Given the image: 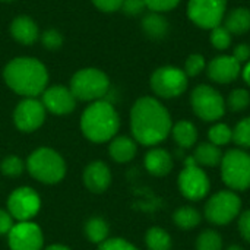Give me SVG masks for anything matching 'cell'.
<instances>
[{"instance_id": "6da1fadb", "label": "cell", "mask_w": 250, "mask_h": 250, "mask_svg": "<svg viewBox=\"0 0 250 250\" xmlns=\"http://www.w3.org/2000/svg\"><path fill=\"white\" fill-rule=\"evenodd\" d=\"M171 127V116L157 98L142 97L136 100L130 110V129L138 144L154 146L170 135Z\"/></svg>"}, {"instance_id": "7a4b0ae2", "label": "cell", "mask_w": 250, "mask_h": 250, "mask_svg": "<svg viewBox=\"0 0 250 250\" xmlns=\"http://www.w3.org/2000/svg\"><path fill=\"white\" fill-rule=\"evenodd\" d=\"M3 78L13 92L25 98H37L45 91L48 83L47 67L34 57L10 60L3 70Z\"/></svg>"}, {"instance_id": "3957f363", "label": "cell", "mask_w": 250, "mask_h": 250, "mask_svg": "<svg viewBox=\"0 0 250 250\" xmlns=\"http://www.w3.org/2000/svg\"><path fill=\"white\" fill-rule=\"evenodd\" d=\"M120 127V117L110 101L98 100L91 103L81 116V130L94 144L111 141Z\"/></svg>"}, {"instance_id": "277c9868", "label": "cell", "mask_w": 250, "mask_h": 250, "mask_svg": "<svg viewBox=\"0 0 250 250\" xmlns=\"http://www.w3.org/2000/svg\"><path fill=\"white\" fill-rule=\"evenodd\" d=\"M29 174L44 185L60 183L66 176V163L63 157L51 148H38L32 151L25 164Z\"/></svg>"}, {"instance_id": "5b68a950", "label": "cell", "mask_w": 250, "mask_h": 250, "mask_svg": "<svg viewBox=\"0 0 250 250\" xmlns=\"http://www.w3.org/2000/svg\"><path fill=\"white\" fill-rule=\"evenodd\" d=\"M70 91L76 100L98 101L110 91L108 76L97 67H85L78 70L70 79Z\"/></svg>"}, {"instance_id": "8992f818", "label": "cell", "mask_w": 250, "mask_h": 250, "mask_svg": "<svg viewBox=\"0 0 250 250\" xmlns=\"http://www.w3.org/2000/svg\"><path fill=\"white\" fill-rule=\"evenodd\" d=\"M223 182L231 190H246L250 188V154L243 149H230L221 160Z\"/></svg>"}, {"instance_id": "52a82bcc", "label": "cell", "mask_w": 250, "mask_h": 250, "mask_svg": "<svg viewBox=\"0 0 250 250\" xmlns=\"http://www.w3.org/2000/svg\"><path fill=\"white\" fill-rule=\"evenodd\" d=\"M193 113L204 122H217L226 113V100L211 85H198L190 94Z\"/></svg>"}, {"instance_id": "ba28073f", "label": "cell", "mask_w": 250, "mask_h": 250, "mask_svg": "<svg viewBox=\"0 0 250 250\" xmlns=\"http://www.w3.org/2000/svg\"><path fill=\"white\" fill-rule=\"evenodd\" d=\"M151 89L160 98H176L188 89V75L177 66H161L151 75Z\"/></svg>"}, {"instance_id": "9c48e42d", "label": "cell", "mask_w": 250, "mask_h": 250, "mask_svg": "<svg viewBox=\"0 0 250 250\" xmlns=\"http://www.w3.org/2000/svg\"><path fill=\"white\" fill-rule=\"evenodd\" d=\"M242 209L240 198L231 190H220L205 205V218L214 226L231 223Z\"/></svg>"}, {"instance_id": "30bf717a", "label": "cell", "mask_w": 250, "mask_h": 250, "mask_svg": "<svg viewBox=\"0 0 250 250\" xmlns=\"http://www.w3.org/2000/svg\"><path fill=\"white\" fill-rule=\"evenodd\" d=\"M179 189L189 201L204 199L211 189L208 174L196 164L193 157L185 158V168L179 174Z\"/></svg>"}, {"instance_id": "8fae6325", "label": "cell", "mask_w": 250, "mask_h": 250, "mask_svg": "<svg viewBox=\"0 0 250 250\" xmlns=\"http://www.w3.org/2000/svg\"><path fill=\"white\" fill-rule=\"evenodd\" d=\"M227 0H189L188 16L199 28L212 29L226 18Z\"/></svg>"}, {"instance_id": "7c38bea8", "label": "cell", "mask_w": 250, "mask_h": 250, "mask_svg": "<svg viewBox=\"0 0 250 250\" xmlns=\"http://www.w3.org/2000/svg\"><path fill=\"white\" fill-rule=\"evenodd\" d=\"M41 209L40 195L28 186L15 189L7 198V211L15 221H31Z\"/></svg>"}, {"instance_id": "4fadbf2b", "label": "cell", "mask_w": 250, "mask_h": 250, "mask_svg": "<svg viewBox=\"0 0 250 250\" xmlns=\"http://www.w3.org/2000/svg\"><path fill=\"white\" fill-rule=\"evenodd\" d=\"M7 245L10 250H42L44 236L38 224L32 221L15 223L7 234Z\"/></svg>"}, {"instance_id": "5bb4252c", "label": "cell", "mask_w": 250, "mask_h": 250, "mask_svg": "<svg viewBox=\"0 0 250 250\" xmlns=\"http://www.w3.org/2000/svg\"><path fill=\"white\" fill-rule=\"evenodd\" d=\"M45 107L41 100L37 98H23L13 111L15 126L25 133L40 129L45 120Z\"/></svg>"}, {"instance_id": "9a60e30c", "label": "cell", "mask_w": 250, "mask_h": 250, "mask_svg": "<svg viewBox=\"0 0 250 250\" xmlns=\"http://www.w3.org/2000/svg\"><path fill=\"white\" fill-rule=\"evenodd\" d=\"M76 98L70 88L63 85H54L50 88H45V91L41 94V103L45 107L47 111L56 114V116H64L72 113L76 108Z\"/></svg>"}, {"instance_id": "2e32d148", "label": "cell", "mask_w": 250, "mask_h": 250, "mask_svg": "<svg viewBox=\"0 0 250 250\" xmlns=\"http://www.w3.org/2000/svg\"><path fill=\"white\" fill-rule=\"evenodd\" d=\"M208 76L217 83H230L242 73V64L233 56H217L208 64Z\"/></svg>"}, {"instance_id": "e0dca14e", "label": "cell", "mask_w": 250, "mask_h": 250, "mask_svg": "<svg viewBox=\"0 0 250 250\" xmlns=\"http://www.w3.org/2000/svg\"><path fill=\"white\" fill-rule=\"evenodd\" d=\"M85 188L95 195L104 193L111 185V171L108 166L103 161L89 163L82 174Z\"/></svg>"}, {"instance_id": "ac0fdd59", "label": "cell", "mask_w": 250, "mask_h": 250, "mask_svg": "<svg viewBox=\"0 0 250 250\" xmlns=\"http://www.w3.org/2000/svg\"><path fill=\"white\" fill-rule=\"evenodd\" d=\"M144 164L149 174L164 177L173 170V157L163 148H152L146 152Z\"/></svg>"}, {"instance_id": "d6986e66", "label": "cell", "mask_w": 250, "mask_h": 250, "mask_svg": "<svg viewBox=\"0 0 250 250\" xmlns=\"http://www.w3.org/2000/svg\"><path fill=\"white\" fill-rule=\"evenodd\" d=\"M38 26L29 16H18L10 23V35L23 45H31L38 38Z\"/></svg>"}, {"instance_id": "ffe728a7", "label": "cell", "mask_w": 250, "mask_h": 250, "mask_svg": "<svg viewBox=\"0 0 250 250\" xmlns=\"http://www.w3.org/2000/svg\"><path fill=\"white\" fill-rule=\"evenodd\" d=\"M138 142L129 136H114L108 145L110 157L120 164L129 163L135 158L138 152Z\"/></svg>"}, {"instance_id": "44dd1931", "label": "cell", "mask_w": 250, "mask_h": 250, "mask_svg": "<svg viewBox=\"0 0 250 250\" xmlns=\"http://www.w3.org/2000/svg\"><path fill=\"white\" fill-rule=\"evenodd\" d=\"M171 135L174 142L182 149L192 148L198 141V129L196 126L189 120H180L171 127Z\"/></svg>"}, {"instance_id": "7402d4cb", "label": "cell", "mask_w": 250, "mask_h": 250, "mask_svg": "<svg viewBox=\"0 0 250 250\" xmlns=\"http://www.w3.org/2000/svg\"><path fill=\"white\" fill-rule=\"evenodd\" d=\"M224 26L231 35H242L250 31V10L248 7H236L224 18Z\"/></svg>"}, {"instance_id": "603a6c76", "label": "cell", "mask_w": 250, "mask_h": 250, "mask_svg": "<svg viewBox=\"0 0 250 250\" xmlns=\"http://www.w3.org/2000/svg\"><path fill=\"white\" fill-rule=\"evenodd\" d=\"M142 29H144V32L149 38L161 40L168 32V22H167V19L161 13L151 12V13L144 16V19H142Z\"/></svg>"}, {"instance_id": "cb8c5ba5", "label": "cell", "mask_w": 250, "mask_h": 250, "mask_svg": "<svg viewBox=\"0 0 250 250\" xmlns=\"http://www.w3.org/2000/svg\"><path fill=\"white\" fill-rule=\"evenodd\" d=\"M196 161L198 166H204V167H215L218 164H221L223 160V152L220 149V146L211 144V142H204L199 144L195 149V154L192 155Z\"/></svg>"}, {"instance_id": "d4e9b609", "label": "cell", "mask_w": 250, "mask_h": 250, "mask_svg": "<svg viewBox=\"0 0 250 250\" xmlns=\"http://www.w3.org/2000/svg\"><path fill=\"white\" fill-rule=\"evenodd\" d=\"M83 231H85V236H86L88 242L95 243V245L100 246L101 243H104L108 239L110 227H108L105 220H103L100 217H92L85 223Z\"/></svg>"}, {"instance_id": "484cf974", "label": "cell", "mask_w": 250, "mask_h": 250, "mask_svg": "<svg viewBox=\"0 0 250 250\" xmlns=\"http://www.w3.org/2000/svg\"><path fill=\"white\" fill-rule=\"evenodd\" d=\"M173 221L182 230H192L201 224L202 215L193 207H182L173 214Z\"/></svg>"}, {"instance_id": "4316f807", "label": "cell", "mask_w": 250, "mask_h": 250, "mask_svg": "<svg viewBox=\"0 0 250 250\" xmlns=\"http://www.w3.org/2000/svg\"><path fill=\"white\" fill-rule=\"evenodd\" d=\"M145 245L148 250H171L173 242L164 229L151 227L145 234Z\"/></svg>"}, {"instance_id": "83f0119b", "label": "cell", "mask_w": 250, "mask_h": 250, "mask_svg": "<svg viewBox=\"0 0 250 250\" xmlns=\"http://www.w3.org/2000/svg\"><path fill=\"white\" fill-rule=\"evenodd\" d=\"M196 250H223V237L215 230H205L196 239Z\"/></svg>"}, {"instance_id": "f1b7e54d", "label": "cell", "mask_w": 250, "mask_h": 250, "mask_svg": "<svg viewBox=\"0 0 250 250\" xmlns=\"http://www.w3.org/2000/svg\"><path fill=\"white\" fill-rule=\"evenodd\" d=\"M250 104V92L245 88H236L230 92L229 100L226 103V105H229V108L234 113H240L245 111Z\"/></svg>"}, {"instance_id": "f546056e", "label": "cell", "mask_w": 250, "mask_h": 250, "mask_svg": "<svg viewBox=\"0 0 250 250\" xmlns=\"http://www.w3.org/2000/svg\"><path fill=\"white\" fill-rule=\"evenodd\" d=\"M208 138L209 142L217 146L227 145L230 141H233V129H230L226 123H217L209 129Z\"/></svg>"}, {"instance_id": "4dcf8cb0", "label": "cell", "mask_w": 250, "mask_h": 250, "mask_svg": "<svg viewBox=\"0 0 250 250\" xmlns=\"http://www.w3.org/2000/svg\"><path fill=\"white\" fill-rule=\"evenodd\" d=\"M23 161L18 155H7L0 163V171L6 177H19L25 170Z\"/></svg>"}, {"instance_id": "1f68e13d", "label": "cell", "mask_w": 250, "mask_h": 250, "mask_svg": "<svg viewBox=\"0 0 250 250\" xmlns=\"http://www.w3.org/2000/svg\"><path fill=\"white\" fill-rule=\"evenodd\" d=\"M233 142L240 148H250V117L242 119L233 129Z\"/></svg>"}, {"instance_id": "d6a6232c", "label": "cell", "mask_w": 250, "mask_h": 250, "mask_svg": "<svg viewBox=\"0 0 250 250\" xmlns=\"http://www.w3.org/2000/svg\"><path fill=\"white\" fill-rule=\"evenodd\" d=\"M209 41L214 48L217 50H227L231 44V34L224 25H218L211 29Z\"/></svg>"}, {"instance_id": "836d02e7", "label": "cell", "mask_w": 250, "mask_h": 250, "mask_svg": "<svg viewBox=\"0 0 250 250\" xmlns=\"http://www.w3.org/2000/svg\"><path fill=\"white\" fill-rule=\"evenodd\" d=\"M205 57L202 56V54H198V53H195V54H190L188 59H186V63H185V73L188 75V78L189 76H198L199 73H202L204 72V69H205Z\"/></svg>"}, {"instance_id": "e575fe53", "label": "cell", "mask_w": 250, "mask_h": 250, "mask_svg": "<svg viewBox=\"0 0 250 250\" xmlns=\"http://www.w3.org/2000/svg\"><path fill=\"white\" fill-rule=\"evenodd\" d=\"M41 42L47 50H57L63 44V37L57 29H47L41 34Z\"/></svg>"}, {"instance_id": "d590c367", "label": "cell", "mask_w": 250, "mask_h": 250, "mask_svg": "<svg viewBox=\"0 0 250 250\" xmlns=\"http://www.w3.org/2000/svg\"><path fill=\"white\" fill-rule=\"evenodd\" d=\"M98 250H139L132 243H129L125 239L114 237V239H107L104 243L98 246Z\"/></svg>"}, {"instance_id": "8d00e7d4", "label": "cell", "mask_w": 250, "mask_h": 250, "mask_svg": "<svg viewBox=\"0 0 250 250\" xmlns=\"http://www.w3.org/2000/svg\"><path fill=\"white\" fill-rule=\"evenodd\" d=\"M145 3L151 12L163 13V12H168L174 9L180 3V0H145Z\"/></svg>"}, {"instance_id": "74e56055", "label": "cell", "mask_w": 250, "mask_h": 250, "mask_svg": "<svg viewBox=\"0 0 250 250\" xmlns=\"http://www.w3.org/2000/svg\"><path fill=\"white\" fill-rule=\"evenodd\" d=\"M145 7H146L145 0H123L120 9L129 16H136V15L142 13Z\"/></svg>"}, {"instance_id": "f35d334b", "label": "cell", "mask_w": 250, "mask_h": 250, "mask_svg": "<svg viewBox=\"0 0 250 250\" xmlns=\"http://www.w3.org/2000/svg\"><path fill=\"white\" fill-rule=\"evenodd\" d=\"M15 226L13 217L9 214L7 209H0V236H7L12 227Z\"/></svg>"}, {"instance_id": "ab89813d", "label": "cell", "mask_w": 250, "mask_h": 250, "mask_svg": "<svg viewBox=\"0 0 250 250\" xmlns=\"http://www.w3.org/2000/svg\"><path fill=\"white\" fill-rule=\"evenodd\" d=\"M92 3L103 12H107V13H111V12H116L122 7V3L123 0H92Z\"/></svg>"}, {"instance_id": "60d3db41", "label": "cell", "mask_w": 250, "mask_h": 250, "mask_svg": "<svg viewBox=\"0 0 250 250\" xmlns=\"http://www.w3.org/2000/svg\"><path fill=\"white\" fill-rule=\"evenodd\" d=\"M239 231L242 237L250 243V209L245 211L239 218Z\"/></svg>"}, {"instance_id": "b9f144b4", "label": "cell", "mask_w": 250, "mask_h": 250, "mask_svg": "<svg viewBox=\"0 0 250 250\" xmlns=\"http://www.w3.org/2000/svg\"><path fill=\"white\" fill-rule=\"evenodd\" d=\"M233 57L242 64V63H246L250 60V45L243 42V44H239L234 51H233Z\"/></svg>"}, {"instance_id": "7bdbcfd3", "label": "cell", "mask_w": 250, "mask_h": 250, "mask_svg": "<svg viewBox=\"0 0 250 250\" xmlns=\"http://www.w3.org/2000/svg\"><path fill=\"white\" fill-rule=\"evenodd\" d=\"M242 76H243L245 82L250 86V60L246 63L245 69H242Z\"/></svg>"}, {"instance_id": "ee69618b", "label": "cell", "mask_w": 250, "mask_h": 250, "mask_svg": "<svg viewBox=\"0 0 250 250\" xmlns=\"http://www.w3.org/2000/svg\"><path fill=\"white\" fill-rule=\"evenodd\" d=\"M42 250H72L70 248H67V246H64V245H51V246H48V248H45V249Z\"/></svg>"}, {"instance_id": "f6af8a7d", "label": "cell", "mask_w": 250, "mask_h": 250, "mask_svg": "<svg viewBox=\"0 0 250 250\" xmlns=\"http://www.w3.org/2000/svg\"><path fill=\"white\" fill-rule=\"evenodd\" d=\"M226 250H245L242 246H239V245H231V246H229Z\"/></svg>"}, {"instance_id": "bcb514c9", "label": "cell", "mask_w": 250, "mask_h": 250, "mask_svg": "<svg viewBox=\"0 0 250 250\" xmlns=\"http://www.w3.org/2000/svg\"><path fill=\"white\" fill-rule=\"evenodd\" d=\"M0 1H15V0H0Z\"/></svg>"}]
</instances>
